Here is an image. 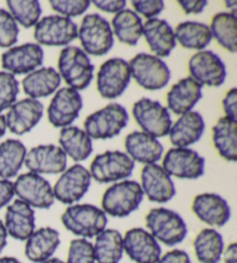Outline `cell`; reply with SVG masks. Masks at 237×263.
Here are the masks:
<instances>
[{"label":"cell","instance_id":"obj_40","mask_svg":"<svg viewBox=\"0 0 237 263\" xmlns=\"http://www.w3.org/2000/svg\"><path fill=\"white\" fill-rule=\"evenodd\" d=\"M65 263H96L93 243L83 238L72 240Z\"/></svg>","mask_w":237,"mask_h":263},{"label":"cell","instance_id":"obj_44","mask_svg":"<svg viewBox=\"0 0 237 263\" xmlns=\"http://www.w3.org/2000/svg\"><path fill=\"white\" fill-rule=\"evenodd\" d=\"M222 106L226 117L237 121V89L235 87L228 90L225 99L222 100Z\"/></svg>","mask_w":237,"mask_h":263},{"label":"cell","instance_id":"obj_3","mask_svg":"<svg viewBox=\"0 0 237 263\" xmlns=\"http://www.w3.org/2000/svg\"><path fill=\"white\" fill-rule=\"evenodd\" d=\"M146 228L148 232L166 246H176L185 239L188 226L176 211L167 208H155L146 216Z\"/></svg>","mask_w":237,"mask_h":263},{"label":"cell","instance_id":"obj_46","mask_svg":"<svg viewBox=\"0 0 237 263\" xmlns=\"http://www.w3.org/2000/svg\"><path fill=\"white\" fill-rule=\"evenodd\" d=\"M157 263H191L189 254L182 249H172L161 255Z\"/></svg>","mask_w":237,"mask_h":263},{"label":"cell","instance_id":"obj_43","mask_svg":"<svg viewBox=\"0 0 237 263\" xmlns=\"http://www.w3.org/2000/svg\"><path fill=\"white\" fill-rule=\"evenodd\" d=\"M132 6L135 10L136 14H140L148 20L156 17L165 10V3L162 0H134Z\"/></svg>","mask_w":237,"mask_h":263},{"label":"cell","instance_id":"obj_50","mask_svg":"<svg viewBox=\"0 0 237 263\" xmlns=\"http://www.w3.org/2000/svg\"><path fill=\"white\" fill-rule=\"evenodd\" d=\"M7 237H8V234H7L5 225H4L3 221L0 220V253H2L6 247Z\"/></svg>","mask_w":237,"mask_h":263},{"label":"cell","instance_id":"obj_53","mask_svg":"<svg viewBox=\"0 0 237 263\" xmlns=\"http://www.w3.org/2000/svg\"><path fill=\"white\" fill-rule=\"evenodd\" d=\"M41 263H65V262L62 261L61 258H57V257H51V258H49V260L44 261V262H41Z\"/></svg>","mask_w":237,"mask_h":263},{"label":"cell","instance_id":"obj_37","mask_svg":"<svg viewBox=\"0 0 237 263\" xmlns=\"http://www.w3.org/2000/svg\"><path fill=\"white\" fill-rule=\"evenodd\" d=\"M212 37L231 53L237 51V16L236 12H222L213 16L209 26Z\"/></svg>","mask_w":237,"mask_h":263},{"label":"cell","instance_id":"obj_18","mask_svg":"<svg viewBox=\"0 0 237 263\" xmlns=\"http://www.w3.org/2000/svg\"><path fill=\"white\" fill-rule=\"evenodd\" d=\"M123 248L135 263H157L162 255L160 243L148 231L134 228L123 237Z\"/></svg>","mask_w":237,"mask_h":263},{"label":"cell","instance_id":"obj_52","mask_svg":"<svg viewBox=\"0 0 237 263\" xmlns=\"http://www.w3.org/2000/svg\"><path fill=\"white\" fill-rule=\"evenodd\" d=\"M0 263H22V262L15 257L4 256V257H0Z\"/></svg>","mask_w":237,"mask_h":263},{"label":"cell","instance_id":"obj_38","mask_svg":"<svg viewBox=\"0 0 237 263\" xmlns=\"http://www.w3.org/2000/svg\"><path fill=\"white\" fill-rule=\"evenodd\" d=\"M7 6L16 24H20L25 28L36 26L42 14V7L37 0H8Z\"/></svg>","mask_w":237,"mask_h":263},{"label":"cell","instance_id":"obj_35","mask_svg":"<svg viewBox=\"0 0 237 263\" xmlns=\"http://www.w3.org/2000/svg\"><path fill=\"white\" fill-rule=\"evenodd\" d=\"M175 40L182 47L202 51L211 43L212 34L209 26L197 21H185L174 30Z\"/></svg>","mask_w":237,"mask_h":263},{"label":"cell","instance_id":"obj_8","mask_svg":"<svg viewBox=\"0 0 237 263\" xmlns=\"http://www.w3.org/2000/svg\"><path fill=\"white\" fill-rule=\"evenodd\" d=\"M132 114L141 130L154 138L169 134L172 125L169 110L159 101L148 98L140 99L133 104Z\"/></svg>","mask_w":237,"mask_h":263},{"label":"cell","instance_id":"obj_19","mask_svg":"<svg viewBox=\"0 0 237 263\" xmlns=\"http://www.w3.org/2000/svg\"><path fill=\"white\" fill-rule=\"evenodd\" d=\"M26 167L35 174H62L66 170L67 156L56 145H38L27 152Z\"/></svg>","mask_w":237,"mask_h":263},{"label":"cell","instance_id":"obj_14","mask_svg":"<svg viewBox=\"0 0 237 263\" xmlns=\"http://www.w3.org/2000/svg\"><path fill=\"white\" fill-rule=\"evenodd\" d=\"M163 170L170 176L195 180L204 175L205 158L189 147L170 148L163 158Z\"/></svg>","mask_w":237,"mask_h":263},{"label":"cell","instance_id":"obj_24","mask_svg":"<svg viewBox=\"0 0 237 263\" xmlns=\"http://www.w3.org/2000/svg\"><path fill=\"white\" fill-rule=\"evenodd\" d=\"M125 148L132 160L146 165L156 164L163 154L162 144L144 131H133L127 135Z\"/></svg>","mask_w":237,"mask_h":263},{"label":"cell","instance_id":"obj_49","mask_svg":"<svg viewBox=\"0 0 237 263\" xmlns=\"http://www.w3.org/2000/svg\"><path fill=\"white\" fill-rule=\"evenodd\" d=\"M222 256L225 263H237V243L231 242L228 245V247L223 249Z\"/></svg>","mask_w":237,"mask_h":263},{"label":"cell","instance_id":"obj_32","mask_svg":"<svg viewBox=\"0 0 237 263\" xmlns=\"http://www.w3.org/2000/svg\"><path fill=\"white\" fill-rule=\"evenodd\" d=\"M93 249L97 263H120L124 253L122 234L117 230L106 229L95 237Z\"/></svg>","mask_w":237,"mask_h":263},{"label":"cell","instance_id":"obj_11","mask_svg":"<svg viewBox=\"0 0 237 263\" xmlns=\"http://www.w3.org/2000/svg\"><path fill=\"white\" fill-rule=\"evenodd\" d=\"M14 184V194L20 201L28 204L31 208L48 210L54 203L53 190L47 179L42 175L31 173L17 176Z\"/></svg>","mask_w":237,"mask_h":263},{"label":"cell","instance_id":"obj_41","mask_svg":"<svg viewBox=\"0 0 237 263\" xmlns=\"http://www.w3.org/2000/svg\"><path fill=\"white\" fill-rule=\"evenodd\" d=\"M19 27L10 12L0 7V48H10L17 42Z\"/></svg>","mask_w":237,"mask_h":263},{"label":"cell","instance_id":"obj_27","mask_svg":"<svg viewBox=\"0 0 237 263\" xmlns=\"http://www.w3.org/2000/svg\"><path fill=\"white\" fill-rule=\"evenodd\" d=\"M205 131V121L198 111L181 115L169 130V138L176 147H188L199 142Z\"/></svg>","mask_w":237,"mask_h":263},{"label":"cell","instance_id":"obj_12","mask_svg":"<svg viewBox=\"0 0 237 263\" xmlns=\"http://www.w3.org/2000/svg\"><path fill=\"white\" fill-rule=\"evenodd\" d=\"M130 80L129 63L123 58H111L100 67L96 80L97 90L103 99H117L125 92Z\"/></svg>","mask_w":237,"mask_h":263},{"label":"cell","instance_id":"obj_15","mask_svg":"<svg viewBox=\"0 0 237 263\" xmlns=\"http://www.w3.org/2000/svg\"><path fill=\"white\" fill-rule=\"evenodd\" d=\"M190 77L200 86L219 87L225 83L226 65L216 53L209 50L195 52L189 61Z\"/></svg>","mask_w":237,"mask_h":263},{"label":"cell","instance_id":"obj_30","mask_svg":"<svg viewBox=\"0 0 237 263\" xmlns=\"http://www.w3.org/2000/svg\"><path fill=\"white\" fill-rule=\"evenodd\" d=\"M59 144L64 153L73 161L80 162L88 159L93 152L92 138L77 126H67L59 134Z\"/></svg>","mask_w":237,"mask_h":263},{"label":"cell","instance_id":"obj_48","mask_svg":"<svg viewBox=\"0 0 237 263\" xmlns=\"http://www.w3.org/2000/svg\"><path fill=\"white\" fill-rule=\"evenodd\" d=\"M14 184L10 180L0 179V209L6 206L14 197Z\"/></svg>","mask_w":237,"mask_h":263},{"label":"cell","instance_id":"obj_20","mask_svg":"<svg viewBox=\"0 0 237 263\" xmlns=\"http://www.w3.org/2000/svg\"><path fill=\"white\" fill-rule=\"evenodd\" d=\"M141 189L150 202L167 203L176 195L171 176L156 164L146 165L141 171Z\"/></svg>","mask_w":237,"mask_h":263},{"label":"cell","instance_id":"obj_6","mask_svg":"<svg viewBox=\"0 0 237 263\" xmlns=\"http://www.w3.org/2000/svg\"><path fill=\"white\" fill-rule=\"evenodd\" d=\"M129 122V114L120 103H110L86 119L85 133L92 139H110L121 134Z\"/></svg>","mask_w":237,"mask_h":263},{"label":"cell","instance_id":"obj_10","mask_svg":"<svg viewBox=\"0 0 237 263\" xmlns=\"http://www.w3.org/2000/svg\"><path fill=\"white\" fill-rule=\"evenodd\" d=\"M77 37V27L68 17L48 15L35 26L34 39L38 45L62 47L73 42Z\"/></svg>","mask_w":237,"mask_h":263},{"label":"cell","instance_id":"obj_54","mask_svg":"<svg viewBox=\"0 0 237 263\" xmlns=\"http://www.w3.org/2000/svg\"><path fill=\"white\" fill-rule=\"evenodd\" d=\"M226 5H227V7L231 8L232 12H236V6H237L236 2H226Z\"/></svg>","mask_w":237,"mask_h":263},{"label":"cell","instance_id":"obj_4","mask_svg":"<svg viewBox=\"0 0 237 263\" xmlns=\"http://www.w3.org/2000/svg\"><path fill=\"white\" fill-rule=\"evenodd\" d=\"M144 193L135 181L123 180L109 187L102 196L104 214L116 218H124L134 212L143 202Z\"/></svg>","mask_w":237,"mask_h":263},{"label":"cell","instance_id":"obj_7","mask_svg":"<svg viewBox=\"0 0 237 263\" xmlns=\"http://www.w3.org/2000/svg\"><path fill=\"white\" fill-rule=\"evenodd\" d=\"M131 77L136 84L147 90L166 87L170 80V70L161 58L141 52L129 63Z\"/></svg>","mask_w":237,"mask_h":263},{"label":"cell","instance_id":"obj_39","mask_svg":"<svg viewBox=\"0 0 237 263\" xmlns=\"http://www.w3.org/2000/svg\"><path fill=\"white\" fill-rule=\"evenodd\" d=\"M19 94V81L15 76L6 71L0 72V112L10 109L16 102Z\"/></svg>","mask_w":237,"mask_h":263},{"label":"cell","instance_id":"obj_51","mask_svg":"<svg viewBox=\"0 0 237 263\" xmlns=\"http://www.w3.org/2000/svg\"><path fill=\"white\" fill-rule=\"evenodd\" d=\"M6 129H7V126H6L5 116L0 114V138H2L3 136L5 135V133H6Z\"/></svg>","mask_w":237,"mask_h":263},{"label":"cell","instance_id":"obj_17","mask_svg":"<svg viewBox=\"0 0 237 263\" xmlns=\"http://www.w3.org/2000/svg\"><path fill=\"white\" fill-rule=\"evenodd\" d=\"M44 51L37 43H25L13 47L2 55V66L13 76L29 74L42 66Z\"/></svg>","mask_w":237,"mask_h":263},{"label":"cell","instance_id":"obj_22","mask_svg":"<svg viewBox=\"0 0 237 263\" xmlns=\"http://www.w3.org/2000/svg\"><path fill=\"white\" fill-rule=\"evenodd\" d=\"M192 211L197 218L213 228L225 226L230 219V206L218 194L204 193L193 198Z\"/></svg>","mask_w":237,"mask_h":263},{"label":"cell","instance_id":"obj_21","mask_svg":"<svg viewBox=\"0 0 237 263\" xmlns=\"http://www.w3.org/2000/svg\"><path fill=\"white\" fill-rule=\"evenodd\" d=\"M43 103L35 99L15 102L5 116L6 126L12 134L21 136L30 133L43 117Z\"/></svg>","mask_w":237,"mask_h":263},{"label":"cell","instance_id":"obj_5","mask_svg":"<svg viewBox=\"0 0 237 263\" xmlns=\"http://www.w3.org/2000/svg\"><path fill=\"white\" fill-rule=\"evenodd\" d=\"M77 37L86 53L93 56H104L113 47L111 26L102 15L93 13L87 14L77 29Z\"/></svg>","mask_w":237,"mask_h":263},{"label":"cell","instance_id":"obj_1","mask_svg":"<svg viewBox=\"0 0 237 263\" xmlns=\"http://www.w3.org/2000/svg\"><path fill=\"white\" fill-rule=\"evenodd\" d=\"M62 223L76 237L90 239L106 230L108 217L93 204H72L62 215Z\"/></svg>","mask_w":237,"mask_h":263},{"label":"cell","instance_id":"obj_16","mask_svg":"<svg viewBox=\"0 0 237 263\" xmlns=\"http://www.w3.org/2000/svg\"><path fill=\"white\" fill-rule=\"evenodd\" d=\"M83 109V98L77 90L63 87L57 90L48 107V119L54 128H67Z\"/></svg>","mask_w":237,"mask_h":263},{"label":"cell","instance_id":"obj_25","mask_svg":"<svg viewBox=\"0 0 237 263\" xmlns=\"http://www.w3.org/2000/svg\"><path fill=\"white\" fill-rule=\"evenodd\" d=\"M143 35L154 56L159 58L168 57L176 47L174 29L166 20L157 17L147 20L143 25Z\"/></svg>","mask_w":237,"mask_h":263},{"label":"cell","instance_id":"obj_23","mask_svg":"<svg viewBox=\"0 0 237 263\" xmlns=\"http://www.w3.org/2000/svg\"><path fill=\"white\" fill-rule=\"evenodd\" d=\"M4 225L8 235H11L13 239L25 241L35 231L36 218L34 209L20 199H15L6 209Z\"/></svg>","mask_w":237,"mask_h":263},{"label":"cell","instance_id":"obj_42","mask_svg":"<svg viewBox=\"0 0 237 263\" xmlns=\"http://www.w3.org/2000/svg\"><path fill=\"white\" fill-rule=\"evenodd\" d=\"M49 4L53 11L68 19L83 15L90 6L89 0H51Z\"/></svg>","mask_w":237,"mask_h":263},{"label":"cell","instance_id":"obj_2","mask_svg":"<svg viewBox=\"0 0 237 263\" xmlns=\"http://www.w3.org/2000/svg\"><path fill=\"white\" fill-rule=\"evenodd\" d=\"M58 70L61 78L71 88L84 90L92 83L95 66L87 53L77 47H66L58 58Z\"/></svg>","mask_w":237,"mask_h":263},{"label":"cell","instance_id":"obj_45","mask_svg":"<svg viewBox=\"0 0 237 263\" xmlns=\"http://www.w3.org/2000/svg\"><path fill=\"white\" fill-rule=\"evenodd\" d=\"M93 4L98 10L106 13H118L126 6L125 0H94Z\"/></svg>","mask_w":237,"mask_h":263},{"label":"cell","instance_id":"obj_9","mask_svg":"<svg viewBox=\"0 0 237 263\" xmlns=\"http://www.w3.org/2000/svg\"><path fill=\"white\" fill-rule=\"evenodd\" d=\"M134 161L121 151H107L94 158L89 173L98 183H110L125 180L132 175Z\"/></svg>","mask_w":237,"mask_h":263},{"label":"cell","instance_id":"obj_13","mask_svg":"<svg viewBox=\"0 0 237 263\" xmlns=\"http://www.w3.org/2000/svg\"><path fill=\"white\" fill-rule=\"evenodd\" d=\"M92 176L89 171L80 164H75L62 173L53 185V196L63 204L76 203L83 198L90 187Z\"/></svg>","mask_w":237,"mask_h":263},{"label":"cell","instance_id":"obj_33","mask_svg":"<svg viewBox=\"0 0 237 263\" xmlns=\"http://www.w3.org/2000/svg\"><path fill=\"white\" fill-rule=\"evenodd\" d=\"M27 148L17 139H7L0 144V179L10 180L17 175L25 164Z\"/></svg>","mask_w":237,"mask_h":263},{"label":"cell","instance_id":"obj_29","mask_svg":"<svg viewBox=\"0 0 237 263\" xmlns=\"http://www.w3.org/2000/svg\"><path fill=\"white\" fill-rule=\"evenodd\" d=\"M62 78L52 67H42L31 72L22 80V88L30 99L48 98L61 86Z\"/></svg>","mask_w":237,"mask_h":263},{"label":"cell","instance_id":"obj_28","mask_svg":"<svg viewBox=\"0 0 237 263\" xmlns=\"http://www.w3.org/2000/svg\"><path fill=\"white\" fill-rule=\"evenodd\" d=\"M61 243V235L52 228L35 230L26 240L25 254L29 261L41 263L51 258Z\"/></svg>","mask_w":237,"mask_h":263},{"label":"cell","instance_id":"obj_34","mask_svg":"<svg viewBox=\"0 0 237 263\" xmlns=\"http://www.w3.org/2000/svg\"><path fill=\"white\" fill-rule=\"evenodd\" d=\"M143 25L140 16L135 12L124 8L113 16L111 30L112 34H115L120 40V42L134 47L143 36Z\"/></svg>","mask_w":237,"mask_h":263},{"label":"cell","instance_id":"obj_26","mask_svg":"<svg viewBox=\"0 0 237 263\" xmlns=\"http://www.w3.org/2000/svg\"><path fill=\"white\" fill-rule=\"evenodd\" d=\"M202 89L203 86H200L191 77L181 79L167 94L168 108L175 115L180 116L192 111V108L202 99Z\"/></svg>","mask_w":237,"mask_h":263},{"label":"cell","instance_id":"obj_31","mask_svg":"<svg viewBox=\"0 0 237 263\" xmlns=\"http://www.w3.org/2000/svg\"><path fill=\"white\" fill-rule=\"evenodd\" d=\"M213 143L216 151L228 161L237 160V121L221 117L213 126Z\"/></svg>","mask_w":237,"mask_h":263},{"label":"cell","instance_id":"obj_36","mask_svg":"<svg viewBox=\"0 0 237 263\" xmlns=\"http://www.w3.org/2000/svg\"><path fill=\"white\" fill-rule=\"evenodd\" d=\"M193 248L200 263H219L225 245L222 235L215 229H204L194 238Z\"/></svg>","mask_w":237,"mask_h":263},{"label":"cell","instance_id":"obj_47","mask_svg":"<svg viewBox=\"0 0 237 263\" xmlns=\"http://www.w3.org/2000/svg\"><path fill=\"white\" fill-rule=\"evenodd\" d=\"M179 5L185 14H200L206 8L208 3L206 0H180Z\"/></svg>","mask_w":237,"mask_h":263}]
</instances>
